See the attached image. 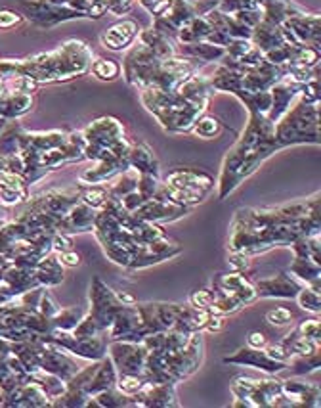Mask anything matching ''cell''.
Wrapping results in <instances>:
<instances>
[{"mask_svg":"<svg viewBox=\"0 0 321 408\" xmlns=\"http://www.w3.org/2000/svg\"><path fill=\"white\" fill-rule=\"evenodd\" d=\"M91 72L102 81H115L117 77H121V64L115 60L98 58L92 60Z\"/></svg>","mask_w":321,"mask_h":408,"instance_id":"42","label":"cell"},{"mask_svg":"<svg viewBox=\"0 0 321 408\" xmlns=\"http://www.w3.org/2000/svg\"><path fill=\"white\" fill-rule=\"evenodd\" d=\"M160 186L159 175H140L138 176V194L141 196V200L148 201L151 198H155L157 190Z\"/></svg>","mask_w":321,"mask_h":408,"instance_id":"47","label":"cell"},{"mask_svg":"<svg viewBox=\"0 0 321 408\" xmlns=\"http://www.w3.org/2000/svg\"><path fill=\"white\" fill-rule=\"evenodd\" d=\"M276 123H272L266 115H249V123L245 127L243 135L239 136L233 148L226 154L218 186V198L226 200L239 184L260 169L272 154H276L281 146L276 140Z\"/></svg>","mask_w":321,"mask_h":408,"instance_id":"2","label":"cell"},{"mask_svg":"<svg viewBox=\"0 0 321 408\" xmlns=\"http://www.w3.org/2000/svg\"><path fill=\"white\" fill-rule=\"evenodd\" d=\"M138 173H136L134 169H127V171H122L121 175L115 176V181L111 182L110 186H105L107 188V194L111 198H117V200H121L130 192H134L138 188Z\"/></svg>","mask_w":321,"mask_h":408,"instance_id":"39","label":"cell"},{"mask_svg":"<svg viewBox=\"0 0 321 408\" xmlns=\"http://www.w3.org/2000/svg\"><path fill=\"white\" fill-rule=\"evenodd\" d=\"M107 356L115 366L117 374H132L141 376L146 366L148 349L144 344L136 341H122V339H110L107 344Z\"/></svg>","mask_w":321,"mask_h":408,"instance_id":"10","label":"cell"},{"mask_svg":"<svg viewBox=\"0 0 321 408\" xmlns=\"http://www.w3.org/2000/svg\"><path fill=\"white\" fill-rule=\"evenodd\" d=\"M73 249V238H71L69 234L64 232H54L52 236V251L54 253H64Z\"/></svg>","mask_w":321,"mask_h":408,"instance_id":"55","label":"cell"},{"mask_svg":"<svg viewBox=\"0 0 321 408\" xmlns=\"http://www.w3.org/2000/svg\"><path fill=\"white\" fill-rule=\"evenodd\" d=\"M62 307H59V303L56 301V298L52 295L50 288H45L42 290V293H40V299H39V307H37V311L42 314V317H46L48 320H50L56 312L59 311Z\"/></svg>","mask_w":321,"mask_h":408,"instance_id":"48","label":"cell"},{"mask_svg":"<svg viewBox=\"0 0 321 408\" xmlns=\"http://www.w3.org/2000/svg\"><path fill=\"white\" fill-rule=\"evenodd\" d=\"M130 169H134L138 175H159V163L155 152L146 142H132L129 152Z\"/></svg>","mask_w":321,"mask_h":408,"instance_id":"25","label":"cell"},{"mask_svg":"<svg viewBox=\"0 0 321 408\" xmlns=\"http://www.w3.org/2000/svg\"><path fill=\"white\" fill-rule=\"evenodd\" d=\"M146 385V380L141 376H132V374H117L115 387L122 391L124 395L134 397L141 387Z\"/></svg>","mask_w":321,"mask_h":408,"instance_id":"46","label":"cell"},{"mask_svg":"<svg viewBox=\"0 0 321 408\" xmlns=\"http://www.w3.org/2000/svg\"><path fill=\"white\" fill-rule=\"evenodd\" d=\"M195 136H199V138H216L222 132V123H220L216 117L211 115H201L195 123H193L192 130Z\"/></svg>","mask_w":321,"mask_h":408,"instance_id":"44","label":"cell"},{"mask_svg":"<svg viewBox=\"0 0 321 408\" xmlns=\"http://www.w3.org/2000/svg\"><path fill=\"white\" fill-rule=\"evenodd\" d=\"M138 40L141 45H146L155 54L159 56L160 60H167L176 56V48H174V40L163 37L160 33H157L155 29H146V31L138 33Z\"/></svg>","mask_w":321,"mask_h":408,"instance_id":"32","label":"cell"},{"mask_svg":"<svg viewBox=\"0 0 321 408\" xmlns=\"http://www.w3.org/2000/svg\"><path fill=\"white\" fill-rule=\"evenodd\" d=\"M320 366H321L320 351H317V353H312V355H293L289 361H287V368H289L291 374H295V376H306L310 372H315Z\"/></svg>","mask_w":321,"mask_h":408,"instance_id":"40","label":"cell"},{"mask_svg":"<svg viewBox=\"0 0 321 408\" xmlns=\"http://www.w3.org/2000/svg\"><path fill=\"white\" fill-rule=\"evenodd\" d=\"M35 276L39 280V284L42 288H56L64 282L65 278V266L59 263L56 257V253H50L48 257L40 261L39 265L35 266Z\"/></svg>","mask_w":321,"mask_h":408,"instance_id":"28","label":"cell"},{"mask_svg":"<svg viewBox=\"0 0 321 408\" xmlns=\"http://www.w3.org/2000/svg\"><path fill=\"white\" fill-rule=\"evenodd\" d=\"M163 18H167L170 23H173L176 29H180L187 23V21L195 18V8H193V2L189 0H170V4L163 13Z\"/></svg>","mask_w":321,"mask_h":408,"instance_id":"37","label":"cell"},{"mask_svg":"<svg viewBox=\"0 0 321 408\" xmlns=\"http://www.w3.org/2000/svg\"><path fill=\"white\" fill-rule=\"evenodd\" d=\"M230 266L231 271L245 272L251 266V257L245 253H230Z\"/></svg>","mask_w":321,"mask_h":408,"instance_id":"57","label":"cell"},{"mask_svg":"<svg viewBox=\"0 0 321 408\" xmlns=\"http://www.w3.org/2000/svg\"><path fill=\"white\" fill-rule=\"evenodd\" d=\"M189 2H195V0H189Z\"/></svg>","mask_w":321,"mask_h":408,"instance_id":"64","label":"cell"},{"mask_svg":"<svg viewBox=\"0 0 321 408\" xmlns=\"http://www.w3.org/2000/svg\"><path fill=\"white\" fill-rule=\"evenodd\" d=\"M212 290V303H211V312H218V314H233L239 309H243V305L239 301L233 293L226 292L218 285H211Z\"/></svg>","mask_w":321,"mask_h":408,"instance_id":"36","label":"cell"},{"mask_svg":"<svg viewBox=\"0 0 321 408\" xmlns=\"http://www.w3.org/2000/svg\"><path fill=\"white\" fill-rule=\"evenodd\" d=\"M48 4H54V6H67L69 8L71 0H46Z\"/></svg>","mask_w":321,"mask_h":408,"instance_id":"63","label":"cell"},{"mask_svg":"<svg viewBox=\"0 0 321 408\" xmlns=\"http://www.w3.org/2000/svg\"><path fill=\"white\" fill-rule=\"evenodd\" d=\"M71 334L75 337H94L98 336V334H103V332L100 330V326H98L88 314H84L83 320L75 326V330L71 332Z\"/></svg>","mask_w":321,"mask_h":408,"instance_id":"51","label":"cell"},{"mask_svg":"<svg viewBox=\"0 0 321 408\" xmlns=\"http://www.w3.org/2000/svg\"><path fill=\"white\" fill-rule=\"evenodd\" d=\"M211 31L212 26L211 21L206 20V16H195V18L187 21L186 26L178 29L176 40L180 45H192V42H197V40H206Z\"/></svg>","mask_w":321,"mask_h":408,"instance_id":"31","label":"cell"},{"mask_svg":"<svg viewBox=\"0 0 321 408\" xmlns=\"http://www.w3.org/2000/svg\"><path fill=\"white\" fill-rule=\"evenodd\" d=\"M130 234L134 236L138 244H151V242L160 240L163 236H167L165 230L160 225H155V222H148V220H141V219H132V225H130Z\"/></svg>","mask_w":321,"mask_h":408,"instance_id":"38","label":"cell"},{"mask_svg":"<svg viewBox=\"0 0 321 408\" xmlns=\"http://www.w3.org/2000/svg\"><path fill=\"white\" fill-rule=\"evenodd\" d=\"M251 8H260L258 0H220L218 10L224 13H233L241 12V10H251Z\"/></svg>","mask_w":321,"mask_h":408,"instance_id":"49","label":"cell"},{"mask_svg":"<svg viewBox=\"0 0 321 408\" xmlns=\"http://www.w3.org/2000/svg\"><path fill=\"white\" fill-rule=\"evenodd\" d=\"M140 312L144 328L149 334L167 332L174 328V322L180 314V303H165V301H149V303H136Z\"/></svg>","mask_w":321,"mask_h":408,"instance_id":"11","label":"cell"},{"mask_svg":"<svg viewBox=\"0 0 321 408\" xmlns=\"http://www.w3.org/2000/svg\"><path fill=\"white\" fill-rule=\"evenodd\" d=\"M212 284L218 285V288H222V290H226V292L233 293V295L241 301L243 307L255 303V301L258 299L257 290H255V284L245 278L243 272L231 271V272H222V274H216V276L212 278Z\"/></svg>","mask_w":321,"mask_h":408,"instance_id":"22","label":"cell"},{"mask_svg":"<svg viewBox=\"0 0 321 408\" xmlns=\"http://www.w3.org/2000/svg\"><path fill=\"white\" fill-rule=\"evenodd\" d=\"M134 397L124 395L117 387H110L100 391L98 395L91 397L86 402V408H134Z\"/></svg>","mask_w":321,"mask_h":408,"instance_id":"29","label":"cell"},{"mask_svg":"<svg viewBox=\"0 0 321 408\" xmlns=\"http://www.w3.org/2000/svg\"><path fill=\"white\" fill-rule=\"evenodd\" d=\"M264 351H266V355L270 356V358H274V361H277V363L287 364V361L291 358V353L287 351V347H285L281 341H277V344H268Z\"/></svg>","mask_w":321,"mask_h":408,"instance_id":"54","label":"cell"},{"mask_svg":"<svg viewBox=\"0 0 321 408\" xmlns=\"http://www.w3.org/2000/svg\"><path fill=\"white\" fill-rule=\"evenodd\" d=\"M274 132L281 148L295 144H320V102L312 104L298 98V102L277 121Z\"/></svg>","mask_w":321,"mask_h":408,"instance_id":"4","label":"cell"},{"mask_svg":"<svg viewBox=\"0 0 321 408\" xmlns=\"http://www.w3.org/2000/svg\"><path fill=\"white\" fill-rule=\"evenodd\" d=\"M230 230V253H245L249 257L272 247L291 246L298 236L321 234L320 194L281 208L239 209Z\"/></svg>","mask_w":321,"mask_h":408,"instance_id":"1","label":"cell"},{"mask_svg":"<svg viewBox=\"0 0 321 408\" xmlns=\"http://www.w3.org/2000/svg\"><path fill=\"white\" fill-rule=\"evenodd\" d=\"M224 364H233V366H247V368L262 370L266 374H277L287 368L285 363H277L274 358L266 355L264 349H252L249 345L239 347L235 353L224 356Z\"/></svg>","mask_w":321,"mask_h":408,"instance_id":"18","label":"cell"},{"mask_svg":"<svg viewBox=\"0 0 321 408\" xmlns=\"http://www.w3.org/2000/svg\"><path fill=\"white\" fill-rule=\"evenodd\" d=\"M117 383V370L111 363V358L107 355L103 356L98 361V366L94 370V374H92L91 382L86 383V387H84V393L88 397L98 395L100 391H105V389L115 387Z\"/></svg>","mask_w":321,"mask_h":408,"instance_id":"26","label":"cell"},{"mask_svg":"<svg viewBox=\"0 0 321 408\" xmlns=\"http://www.w3.org/2000/svg\"><path fill=\"white\" fill-rule=\"evenodd\" d=\"M102 249L107 259L113 261L115 265L122 266V268H129L136 255L134 247L124 246V244H103Z\"/></svg>","mask_w":321,"mask_h":408,"instance_id":"41","label":"cell"},{"mask_svg":"<svg viewBox=\"0 0 321 408\" xmlns=\"http://www.w3.org/2000/svg\"><path fill=\"white\" fill-rule=\"evenodd\" d=\"M296 332L304 337L321 341V330H320V318H308V320H302L300 324L296 326Z\"/></svg>","mask_w":321,"mask_h":408,"instance_id":"52","label":"cell"},{"mask_svg":"<svg viewBox=\"0 0 321 408\" xmlns=\"http://www.w3.org/2000/svg\"><path fill=\"white\" fill-rule=\"evenodd\" d=\"M296 303L304 311L312 312V314H320L321 312V292L310 288V285H302L298 293H296Z\"/></svg>","mask_w":321,"mask_h":408,"instance_id":"43","label":"cell"},{"mask_svg":"<svg viewBox=\"0 0 321 408\" xmlns=\"http://www.w3.org/2000/svg\"><path fill=\"white\" fill-rule=\"evenodd\" d=\"M180 253L182 246L178 242L168 240L167 236H163L160 240L140 246V249L136 251L134 259L130 263L129 271H144V268H149V266L159 265L163 261L174 259Z\"/></svg>","mask_w":321,"mask_h":408,"instance_id":"12","label":"cell"},{"mask_svg":"<svg viewBox=\"0 0 321 408\" xmlns=\"http://www.w3.org/2000/svg\"><path fill=\"white\" fill-rule=\"evenodd\" d=\"M84 314H86V309L81 307V305H75V307H64V309H59V311L50 318V324L52 328H56V330L73 332L75 330V326L83 320Z\"/></svg>","mask_w":321,"mask_h":408,"instance_id":"35","label":"cell"},{"mask_svg":"<svg viewBox=\"0 0 321 408\" xmlns=\"http://www.w3.org/2000/svg\"><path fill=\"white\" fill-rule=\"evenodd\" d=\"M20 21H21V18L18 16V13L10 12V10H0V27H2V29L18 26Z\"/></svg>","mask_w":321,"mask_h":408,"instance_id":"61","label":"cell"},{"mask_svg":"<svg viewBox=\"0 0 321 408\" xmlns=\"http://www.w3.org/2000/svg\"><path fill=\"white\" fill-rule=\"evenodd\" d=\"M302 284L289 272H277L268 278H260L255 282L258 299H295Z\"/></svg>","mask_w":321,"mask_h":408,"instance_id":"17","label":"cell"},{"mask_svg":"<svg viewBox=\"0 0 321 408\" xmlns=\"http://www.w3.org/2000/svg\"><path fill=\"white\" fill-rule=\"evenodd\" d=\"M94 219H96V209L88 208L86 203L78 201L77 205L67 211V215H64L58 222V232L64 234H84L92 232L94 228Z\"/></svg>","mask_w":321,"mask_h":408,"instance_id":"23","label":"cell"},{"mask_svg":"<svg viewBox=\"0 0 321 408\" xmlns=\"http://www.w3.org/2000/svg\"><path fill=\"white\" fill-rule=\"evenodd\" d=\"M117 298H119V301H121L124 307H129V305H136L138 301H136V298L132 295V293H127V292H115Z\"/></svg>","mask_w":321,"mask_h":408,"instance_id":"62","label":"cell"},{"mask_svg":"<svg viewBox=\"0 0 321 408\" xmlns=\"http://www.w3.org/2000/svg\"><path fill=\"white\" fill-rule=\"evenodd\" d=\"M231 393L235 397L231 407L276 408L281 397V380H252L239 376L231 383Z\"/></svg>","mask_w":321,"mask_h":408,"instance_id":"6","label":"cell"},{"mask_svg":"<svg viewBox=\"0 0 321 408\" xmlns=\"http://www.w3.org/2000/svg\"><path fill=\"white\" fill-rule=\"evenodd\" d=\"M189 211H192V208L174 203L170 200L151 198V200L144 201L132 215H134L136 219L148 220V222H155V225H163V222H173V220L182 219Z\"/></svg>","mask_w":321,"mask_h":408,"instance_id":"14","label":"cell"},{"mask_svg":"<svg viewBox=\"0 0 321 408\" xmlns=\"http://www.w3.org/2000/svg\"><path fill=\"white\" fill-rule=\"evenodd\" d=\"M187 303L192 305V307H195V309H209V311H211L212 290L211 288H201V290H195V292L189 293Z\"/></svg>","mask_w":321,"mask_h":408,"instance_id":"50","label":"cell"},{"mask_svg":"<svg viewBox=\"0 0 321 408\" xmlns=\"http://www.w3.org/2000/svg\"><path fill=\"white\" fill-rule=\"evenodd\" d=\"M88 299H91V307L86 309V314L100 326V330L107 332L115 320L117 312L121 311L124 305L119 301L115 290H111L110 285L98 276L92 278Z\"/></svg>","mask_w":321,"mask_h":408,"instance_id":"9","label":"cell"},{"mask_svg":"<svg viewBox=\"0 0 321 408\" xmlns=\"http://www.w3.org/2000/svg\"><path fill=\"white\" fill-rule=\"evenodd\" d=\"M163 186L167 190L170 201L193 208L212 194L216 182L209 173L199 169H176L165 176Z\"/></svg>","mask_w":321,"mask_h":408,"instance_id":"5","label":"cell"},{"mask_svg":"<svg viewBox=\"0 0 321 408\" xmlns=\"http://www.w3.org/2000/svg\"><path fill=\"white\" fill-rule=\"evenodd\" d=\"M138 33H140V27H138L136 21L122 20L115 26H111L110 29H105L100 40H102L103 48L113 50V52H121L138 39Z\"/></svg>","mask_w":321,"mask_h":408,"instance_id":"24","label":"cell"},{"mask_svg":"<svg viewBox=\"0 0 321 408\" xmlns=\"http://www.w3.org/2000/svg\"><path fill=\"white\" fill-rule=\"evenodd\" d=\"M42 337H45L46 341L58 345L59 349H64L71 356L84 358V361H100V358H103V356L107 355V344H110L107 332L98 334L94 337H75L71 332L52 328Z\"/></svg>","mask_w":321,"mask_h":408,"instance_id":"7","label":"cell"},{"mask_svg":"<svg viewBox=\"0 0 321 408\" xmlns=\"http://www.w3.org/2000/svg\"><path fill=\"white\" fill-rule=\"evenodd\" d=\"M266 320H268L272 326H277V328L289 326L291 322H293V312H291L289 309H285V307H277V309H274V311L266 314Z\"/></svg>","mask_w":321,"mask_h":408,"instance_id":"53","label":"cell"},{"mask_svg":"<svg viewBox=\"0 0 321 408\" xmlns=\"http://www.w3.org/2000/svg\"><path fill=\"white\" fill-rule=\"evenodd\" d=\"M78 201H81V188L50 190V192H45L39 198H35L29 208L62 219L73 205H77Z\"/></svg>","mask_w":321,"mask_h":408,"instance_id":"15","label":"cell"},{"mask_svg":"<svg viewBox=\"0 0 321 408\" xmlns=\"http://www.w3.org/2000/svg\"><path fill=\"white\" fill-rule=\"evenodd\" d=\"M136 407L140 408H176L180 407L174 383L148 382L134 395Z\"/></svg>","mask_w":321,"mask_h":408,"instance_id":"16","label":"cell"},{"mask_svg":"<svg viewBox=\"0 0 321 408\" xmlns=\"http://www.w3.org/2000/svg\"><path fill=\"white\" fill-rule=\"evenodd\" d=\"M27 380L33 383H37V385L42 389V393L50 399V407H52V401H56V399L64 393L65 387H67V383H65L62 378L54 376V374L45 372V370H35V372H29Z\"/></svg>","mask_w":321,"mask_h":408,"instance_id":"34","label":"cell"},{"mask_svg":"<svg viewBox=\"0 0 321 408\" xmlns=\"http://www.w3.org/2000/svg\"><path fill=\"white\" fill-rule=\"evenodd\" d=\"M27 181L18 173H0V200L13 205L27 200Z\"/></svg>","mask_w":321,"mask_h":408,"instance_id":"27","label":"cell"},{"mask_svg":"<svg viewBox=\"0 0 321 408\" xmlns=\"http://www.w3.org/2000/svg\"><path fill=\"white\" fill-rule=\"evenodd\" d=\"M29 18L37 21L39 26L52 27L64 23V21L86 18V13L77 12V10L67 6H54V4H48L46 0H40V2H35L33 6H29Z\"/></svg>","mask_w":321,"mask_h":408,"instance_id":"21","label":"cell"},{"mask_svg":"<svg viewBox=\"0 0 321 408\" xmlns=\"http://www.w3.org/2000/svg\"><path fill=\"white\" fill-rule=\"evenodd\" d=\"M300 89L302 84L293 81L289 75H283V77L272 86V108L270 111H268V115H266L272 123H277L283 117V113L289 110L291 104H293L296 98H298V94H300Z\"/></svg>","mask_w":321,"mask_h":408,"instance_id":"20","label":"cell"},{"mask_svg":"<svg viewBox=\"0 0 321 408\" xmlns=\"http://www.w3.org/2000/svg\"><path fill=\"white\" fill-rule=\"evenodd\" d=\"M281 393L287 401V408H317L321 404V389L317 383L285 380L281 382Z\"/></svg>","mask_w":321,"mask_h":408,"instance_id":"19","label":"cell"},{"mask_svg":"<svg viewBox=\"0 0 321 408\" xmlns=\"http://www.w3.org/2000/svg\"><path fill=\"white\" fill-rule=\"evenodd\" d=\"M287 272L291 276H295L302 285H308L315 280H321V265L315 263L310 255H295Z\"/></svg>","mask_w":321,"mask_h":408,"instance_id":"30","label":"cell"},{"mask_svg":"<svg viewBox=\"0 0 321 408\" xmlns=\"http://www.w3.org/2000/svg\"><path fill=\"white\" fill-rule=\"evenodd\" d=\"M247 345L252 347V349H266L268 337L264 336L262 332H251V334L247 336Z\"/></svg>","mask_w":321,"mask_h":408,"instance_id":"60","label":"cell"},{"mask_svg":"<svg viewBox=\"0 0 321 408\" xmlns=\"http://www.w3.org/2000/svg\"><path fill=\"white\" fill-rule=\"evenodd\" d=\"M92 50L77 39L65 40L58 50L37 54L23 64H13L18 75H27L37 83H58L91 72Z\"/></svg>","mask_w":321,"mask_h":408,"instance_id":"3","label":"cell"},{"mask_svg":"<svg viewBox=\"0 0 321 408\" xmlns=\"http://www.w3.org/2000/svg\"><path fill=\"white\" fill-rule=\"evenodd\" d=\"M56 257H58L59 263L64 266H67V268H73V266L81 265V255H78L75 249H69V251L64 253H56Z\"/></svg>","mask_w":321,"mask_h":408,"instance_id":"58","label":"cell"},{"mask_svg":"<svg viewBox=\"0 0 321 408\" xmlns=\"http://www.w3.org/2000/svg\"><path fill=\"white\" fill-rule=\"evenodd\" d=\"M182 54L186 58L201 60V62L212 64V62H220L224 58L226 48L212 45L209 40H197V42H192V45H182Z\"/></svg>","mask_w":321,"mask_h":408,"instance_id":"33","label":"cell"},{"mask_svg":"<svg viewBox=\"0 0 321 408\" xmlns=\"http://www.w3.org/2000/svg\"><path fill=\"white\" fill-rule=\"evenodd\" d=\"M203 337L201 332L192 334L187 344L180 351H165L167 355V378L168 382L178 385L180 382L193 376L203 363Z\"/></svg>","mask_w":321,"mask_h":408,"instance_id":"8","label":"cell"},{"mask_svg":"<svg viewBox=\"0 0 321 408\" xmlns=\"http://www.w3.org/2000/svg\"><path fill=\"white\" fill-rule=\"evenodd\" d=\"M107 337L110 339H122V341H136V344H141L148 337V330L144 328L136 305L122 307L121 311L117 312L113 324L107 330Z\"/></svg>","mask_w":321,"mask_h":408,"instance_id":"13","label":"cell"},{"mask_svg":"<svg viewBox=\"0 0 321 408\" xmlns=\"http://www.w3.org/2000/svg\"><path fill=\"white\" fill-rule=\"evenodd\" d=\"M141 6L146 8L151 16H163L165 13V10L168 8V4H170V0H138Z\"/></svg>","mask_w":321,"mask_h":408,"instance_id":"56","label":"cell"},{"mask_svg":"<svg viewBox=\"0 0 321 408\" xmlns=\"http://www.w3.org/2000/svg\"><path fill=\"white\" fill-rule=\"evenodd\" d=\"M224 328V314H218V312H211V317L206 320L205 330L209 334H218L220 330Z\"/></svg>","mask_w":321,"mask_h":408,"instance_id":"59","label":"cell"},{"mask_svg":"<svg viewBox=\"0 0 321 408\" xmlns=\"http://www.w3.org/2000/svg\"><path fill=\"white\" fill-rule=\"evenodd\" d=\"M110 194H107V188L105 184H94V186H84L81 188V201L86 203L88 208L92 209H102L103 203L107 201Z\"/></svg>","mask_w":321,"mask_h":408,"instance_id":"45","label":"cell"}]
</instances>
